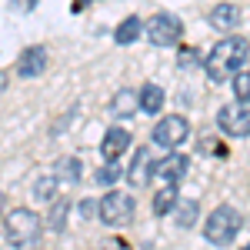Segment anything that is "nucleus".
Returning a JSON list of instances; mask_svg holds the SVG:
<instances>
[{
	"mask_svg": "<svg viewBox=\"0 0 250 250\" xmlns=\"http://www.w3.org/2000/svg\"><path fill=\"white\" fill-rule=\"evenodd\" d=\"M0 210H3V193H0Z\"/></svg>",
	"mask_w": 250,
	"mask_h": 250,
	"instance_id": "25",
	"label": "nucleus"
},
{
	"mask_svg": "<svg viewBox=\"0 0 250 250\" xmlns=\"http://www.w3.org/2000/svg\"><path fill=\"white\" fill-rule=\"evenodd\" d=\"M100 220L107 224V227H127L130 220H134V197L124 190H110L100 197Z\"/></svg>",
	"mask_w": 250,
	"mask_h": 250,
	"instance_id": "4",
	"label": "nucleus"
},
{
	"mask_svg": "<svg viewBox=\"0 0 250 250\" xmlns=\"http://www.w3.org/2000/svg\"><path fill=\"white\" fill-rule=\"evenodd\" d=\"M250 57V40L240 37V34H230V37H224L217 47H213L207 60H204V67H207V77L213 83H224V80H230Z\"/></svg>",
	"mask_w": 250,
	"mask_h": 250,
	"instance_id": "1",
	"label": "nucleus"
},
{
	"mask_svg": "<svg viewBox=\"0 0 250 250\" xmlns=\"http://www.w3.org/2000/svg\"><path fill=\"white\" fill-rule=\"evenodd\" d=\"M187 134H190V124H187L180 114H170V117H164V120H157L154 144L164 147V150H177V147L187 140Z\"/></svg>",
	"mask_w": 250,
	"mask_h": 250,
	"instance_id": "7",
	"label": "nucleus"
},
{
	"mask_svg": "<svg viewBox=\"0 0 250 250\" xmlns=\"http://www.w3.org/2000/svg\"><path fill=\"white\" fill-rule=\"evenodd\" d=\"M3 87H7V74L0 70V90H3Z\"/></svg>",
	"mask_w": 250,
	"mask_h": 250,
	"instance_id": "24",
	"label": "nucleus"
},
{
	"mask_svg": "<svg viewBox=\"0 0 250 250\" xmlns=\"http://www.w3.org/2000/svg\"><path fill=\"white\" fill-rule=\"evenodd\" d=\"M147 40L154 43V47H177L180 37H184V23L173 17V14H154V17L147 20Z\"/></svg>",
	"mask_w": 250,
	"mask_h": 250,
	"instance_id": "5",
	"label": "nucleus"
},
{
	"mask_svg": "<svg viewBox=\"0 0 250 250\" xmlns=\"http://www.w3.org/2000/svg\"><path fill=\"white\" fill-rule=\"evenodd\" d=\"M117 177H120V164H117V160H107V167L97 173V180H100V184H114Z\"/></svg>",
	"mask_w": 250,
	"mask_h": 250,
	"instance_id": "22",
	"label": "nucleus"
},
{
	"mask_svg": "<svg viewBox=\"0 0 250 250\" xmlns=\"http://www.w3.org/2000/svg\"><path fill=\"white\" fill-rule=\"evenodd\" d=\"M57 167H60V170H57V180H60V177H67L70 184H74V180H80V164L74 160V157H67V160H60Z\"/></svg>",
	"mask_w": 250,
	"mask_h": 250,
	"instance_id": "20",
	"label": "nucleus"
},
{
	"mask_svg": "<svg viewBox=\"0 0 250 250\" xmlns=\"http://www.w3.org/2000/svg\"><path fill=\"white\" fill-rule=\"evenodd\" d=\"M137 110H140V100H137L130 90H120V94L114 97V114L117 117H134Z\"/></svg>",
	"mask_w": 250,
	"mask_h": 250,
	"instance_id": "16",
	"label": "nucleus"
},
{
	"mask_svg": "<svg viewBox=\"0 0 250 250\" xmlns=\"http://www.w3.org/2000/svg\"><path fill=\"white\" fill-rule=\"evenodd\" d=\"M187 170H190V157L173 154V150L157 164V177H160L164 184H180V180L187 177Z\"/></svg>",
	"mask_w": 250,
	"mask_h": 250,
	"instance_id": "9",
	"label": "nucleus"
},
{
	"mask_svg": "<svg viewBox=\"0 0 250 250\" xmlns=\"http://www.w3.org/2000/svg\"><path fill=\"white\" fill-rule=\"evenodd\" d=\"M154 177H157V160L150 157L147 147H140L130 160V167H127V180H130V187H147Z\"/></svg>",
	"mask_w": 250,
	"mask_h": 250,
	"instance_id": "8",
	"label": "nucleus"
},
{
	"mask_svg": "<svg viewBox=\"0 0 250 250\" xmlns=\"http://www.w3.org/2000/svg\"><path fill=\"white\" fill-rule=\"evenodd\" d=\"M237 23H240V10L233 3H217V7H210V27H217V30H233Z\"/></svg>",
	"mask_w": 250,
	"mask_h": 250,
	"instance_id": "12",
	"label": "nucleus"
},
{
	"mask_svg": "<svg viewBox=\"0 0 250 250\" xmlns=\"http://www.w3.org/2000/svg\"><path fill=\"white\" fill-rule=\"evenodd\" d=\"M97 210H100V204H94V200H83V204H80V213H83V217H94Z\"/></svg>",
	"mask_w": 250,
	"mask_h": 250,
	"instance_id": "23",
	"label": "nucleus"
},
{
	"mask_svg": "<svg viewBox=\"0 0 250 250\" xmlns=\"http://www.w3.org/2000/svg\"><path fill=\"white\" fill-rule=\"evenodd\" d=\"M130 147V134L124 130V127H110L107 134H104V144H100V154L104 160H120V154Z\"/></svg>",
	"mask_w": 250,
	"mask_h": 250,
	"instance_id": "11",
	"label": "nucleus"
},
{
	"mask_svg": "<svg viewBox=\"0 0 250 250\" xmlns=\"http://www.w3.org/2000/svg\"><path fill=\"white\" fill-rule=\"evenodd\" d=\"M217 127L227 137H250V104H224L217 110Z\"/></svg>",
	"mask_w": 250,
	"mask_h": 250,
	"instance_id": "6",
	"label": "nucleus"
},
{
	"mask_svg": "<svg viewBox=\"0 0 250 250\" xmlns=\"http://www.w3.org/2000/svg\"><path fill=\"white\" fill-rule=\"evenodd\" d=\"M140 34H144V20H140V17H127V20L117 23L114 40H117V43H134Z\"/></svg>",
	"mask_w": 250,
	"mask_h": 250,
	"instance_id": "15",
	"label": "nucleus"
},
{
	"mask_svg": "<svg viewBox=\"0 0 250 250\" xmlns=\"http://www.w3.org/2000/svg\"><path fill=\"white\" fill-rule=\"evenodd\" d=\"M3 230H7V240H10L14 247L27 250V247H37V244H40L43 224H40V217H37L34 210H27V207H17V210L7 213V220H3Z\"/></svg>",
	"mask_w": 250,
	"mask_h": 250,
	"instance_id": "2",
	"label": "nucleus"
},
{
	"mask_svg": "<svg viewBox=\"0 0 250 250\" xmlns=\"http://www.w3.org/2000/svg\"><path fill=\"white\" fill-rule=\"evenodd\" d=\"M193 217H197V200H187L180 207V213H177V224L180 227H193Z\"/></svg>",
	"mask_w": 250,
	"mask_h": 250,
	"instance_id": "21",
	"label": "nucleus"
},
{
	"mask_svg": "<svg viewBox=\"0 0 250 250\" xmlns=\"http://www.w3.org/2000/svg\"><path fill=\"white\" fill-rule=\"evenodd\" d=\"M67 210H70L67 200H54V210H50V227H54V230H63V224H67Z\"/></svg>",
	"mask_w": 250,
	"mask_h": 250,
	"instance_id": "19",
	"label": "nucleus"
},
{
	"mask_svg": "<svg viewBox=\"0 0 250 250\" xmlns=\"http://www.w3.org/2000/svg\"><path fill=\"white\" fill-rule=\"evenodd\" d=\"M47 70V47H27L17 60V74L23 80H34Z\"/></svg>",
	"mask_w": 250,
	"mask_h": 250,
	"instance_id": "10",
	"label": "nucleus"
},
{
	"mask_svg": "<svg viewBox=\"0 0 250 250\" xmlns=\"http://www.w3.org/2000/svg\"><path fill=\"white\" fill-rule=\"evenodd\" d=\"M177 200H180V197H177V184H164V187L154 193V213L157 217H167V213L177 207Z\"/></svg>",
	"mask_w": 250,
	"mask_h": 250,
	"instance_id": "14",
	"label": "nucleus"
},
{
	"mask_svg": "<svg viewBox=\"0 0 250 250\" xmlns=\"http://www.w3.org/2000/svg\"><path fill=\"white\" fill-rule=\"evenodd\" d=\"M137 100H140V110L144 114H160V107H164V87L160 83H144Z\"/></svg>",
	"mask_w": 250,
	"mask_h": 250,
	"instance_id": "13",
	"label": "nucleus"
},
{
	"mask_svg": "<svg viewBox=\"0 0 250 250\" xmlns=\"http://www.w3.org/2000/svg\"><path fill=\"white\" fill-rule=\"evenodd\" d=\"M230 80H233V94H237V100L250 104V70H244V67H240Z\"/></svg>",
	"mask_w": 250,
	"mask_h": 250,
	"instance_id": "18",
	"label": "nucleus"
},
{
	"mask_svg": "<svg viewBox=\"0 0 250 250\" xmlns=\"http://www.w3.org/2000/svg\"><path fill=\"white\" fill-rule=\"evenodd\" d=\"M54 193H57V177H40L37 184H34V197L43 200V204H50Z\"/></svg>",
	"mask_w": 250,
	"mask_h": 250,
	"instance_id": "17",
	"label": "nucleus"
},
{
	"mask_svg": "<svg viewBox=\"0 0 250 250\" xmlns=\"http://www.w3.org/2000/svg\"><path fill=\"white\" fill-rule=\"evenodd\" d=\"M240 227H244V217L233 210V207H217V210L207 217V224H204V237L210 240V244H217V247H227V244H233V237L240 233Z\"/></svg>",
	"mask_w": 250,
	"mask_h": 250,
	"instance_id": "3",
	"label": "nucleus"
}]
</instances>
